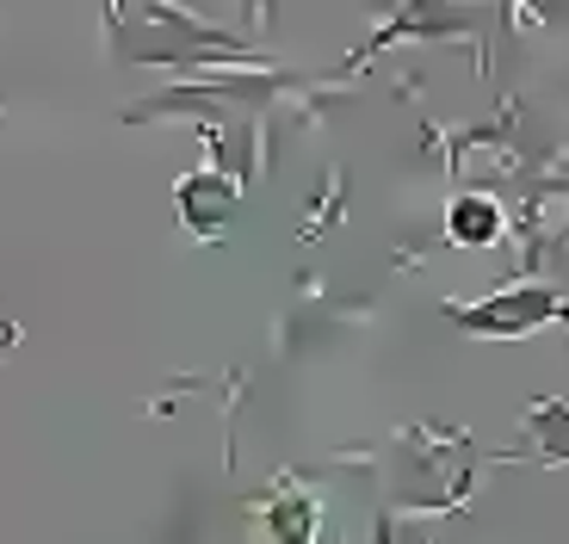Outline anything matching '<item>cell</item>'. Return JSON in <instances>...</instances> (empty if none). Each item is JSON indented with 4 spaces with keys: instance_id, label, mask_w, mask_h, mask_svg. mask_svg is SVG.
<instances>
[{
    "instance_id": "cell-1",
    "label": "cell",
    "mask_w": 569,
    "mask_h": 544,
    "mask_svg": "<svg viewBox=\"0 0 569 544\" xmlns=\"http://www.w3.org/2000/svg\"><path fill=\"white\" fill-rule=\"evenodd\" d=\"M452 235H458V242H489V235H496V204L465 199L452 211Z\"/></svg>"
}]
</instances>
